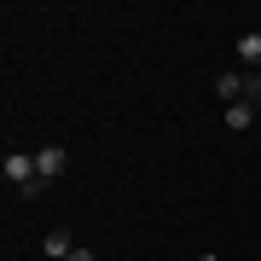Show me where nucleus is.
I'll list each match as a JSON object with an SVG mask.
<instances>
[{
	"label": "nucleus",
	"instance_id": "obj_5",
	"mask_svg": "<svg viewBox=\"0 0 261 261\" xmlns=\"http://www.w3.org/2000/svg\"><path fill=\"white\" fill-rule=\"evenodd\" d=\"M226 128H232V134H244V128H255V105H226Z\"/></svg>",
	"mask_w": 261,
	"mask_h": 261
},
{
	"label": "nucleus",
	"instance_id": "obj_3",
	"mask_svg": "<svg viewBox=\"0 0 261 261\" xmlns=\"http://www.w3.org/2000/svg\"><path fill=\"white\" fill-rule=\"evenodd\" d=\"M244 82H250V70H221V75H215V99H221V105H238L244 99Z\"/></svg>",
	"mask_w": 261,
	"mask_h": 261
},
{
	"label": "nucleus",
	"instance_id": "obj_1",
	"mask_svg": "<svg viewBox=\"0 0 261 261\" xmlns=\"http://www.w3.org/2000/svg\"><path fill=\"white\" fill-rule=\"evenodd\" d=\"M0 174H6V186H18V192L29 197V203H35V197L47 192V186H41V174H35V151H6Z\"/></svg>",
	"mask_w": 261,
	"mask_h": 261
},
{
	"label": "nucleus",
	"instance_id": "obj_4",
	"mask_svg": "<svg viewBox=\"0 0 261 261\" xmlns=\"http://www.w3.org/2000/svg\"><path fill=\"white\" fill-rule=\"evenodd\" d=\"M41 255H47V261H70V255H75V238L58 226V232H47V238H41Z\"/></svg>",
	"mask_w": 261,
	"mask_h": 261
},
{
	"label": "nucleus",
	"instance_id": "obj_2",
	"mask_svg": "<svg viewBox=\"0 0 261 261\" xmlns=\"http://www.w3.org/2000/svg\"><path fill=\"white\" fill-rule=\"evenodd\" d=\"M70 168V157H64V145H41L35 151V174H41V186H53L58 174Z\"/></svg>",
	"mask_w": 261,
	"mask_h": 261
},
{
	"label": "nucleus",
	"instance_id": "obj_9",
	"mask_svg": "<svg viewBox=\"0 0 261 261\" xmlns=\"http://www.w3.org/2000/svg\"><path fill=\"white\" fill-rule=\"evenodd\" d=\"M255 122H261V105H255Z\"/></svg>",
	"mask_w": 261,
	"mask_h": 261
},
{
	"label": "nucleus",
	"instance_id": "obj_6",
	"mask_svg": "<svg viewBox=\"0 0 261 261\" xmlns=\"http://www.w3.org/2000/svg\"><path fill=\"white\" fill-rule=\"evenodd\" d=\"M238 58L244 64H261V29H244L238 35Z\"/></svg>",
	"mask_w": 261,
	"mask_h": 261
},
{
	"label": "nucleus",
	"instance_id": "obj_8",
	"mask_svg": "<svg viewBox=\"0 0 261 261\" xmlns=\"http://www.w3.org/2000/svg\"><path fill=\"white\" fill-rule=\"evenodd\" d=\"M197 261H221V255H215V250H203V255H197Z\"/></svg>",
	"mask_w": 261,
	"mask_h": 261
},
{
	"label": "nucleus",
	"instance_id": "obj_7",
	"mask_svg": "<svg viewBox=\"0 0 261 261\" xmlns=\"http://www.w3.org/2000/svg\"><path fill=\"white\" fill-rule=\"evenodd\" d=\"M70 261H99V255H93V250H75V255H70Z\"/></svg>",
	"mask_w": 261,
	"mask_h": 261
}]
</instances>
